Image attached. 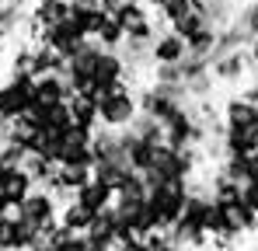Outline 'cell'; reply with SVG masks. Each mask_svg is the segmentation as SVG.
<instances>
[{
	"mask_svg": "<svg viewBox=\"0 0 258 251\" xmlns=\"http://www.w3.org/2000/svg\"><path fill=\"white\" fill-rule=\"evenodd\" d=\"M136 115H140V101H136V91L129 84H115L112 91H105L98 98V126L101 129L122 133L133 126Z\"/></svg>",
	"mask_w": 258,
	"mask_h": 251,
	"instance_id": "1",
	"label": "cell"
},
{
	"mask_svg": "<svg viewBox=\"0 0 258 251\" xmlns=\"http://www.w3.org/2000/svg\"><path fill=\"white\" fill-rule=\"evenodd\" d=\"M147 199L154 203L157 216H161V223H164V230H171V223L181 216V209H185V199H188V181H185V178L154 181V185H150V192H147Z\"/></svg>",
	"mask_w": 258,
	"mask_h": 251,
	"instance_id": "2",
	"label": "cell"
},
{
	"mask_svg": "<svg viewBox=\"0 0 258 251\" xmlns=\"http://www.w3.org/2000/svg\"><path fill=\"white\" fill-rule=\"evenodd\" d=\"M32 87L35 77L32 74H11L0 84V122H18L25 115V108L32 105Z\"/></svg>",
	"mask_w": 258,
	"mask_h": 251,
	"instance_id": "3",
	"label": "cell"
},
{
	"mask_svg": "<svg viewBox=\"0 0 258 251\" xmlns=\"http://www.w3.org/2000/svg\"><path fill=\"white\" fill-rule=\"evenodd\" d=\"M14 213H18L25 223H32L39 234H49V230L59 223V199H56V196H49L45 189H35L21 206L14 209Z\"/></svg>",
	"mask_w": 258,
	"mask_h": 251,
	"instance_id": "4",
	"label": "cell"
},
{
	"mask_svg": "<svg viewBox=\"0 0 258 251\" xmlns=\"http://www.w3.org/2000/svg\"><path fill=\"white\" fill-rule=\"evenodd\" d=\"M136 101H140V112H143V115L157 119L161 126L168 122L174 112H181V108H188V105H192L188 98L171 94V91H164V87H157V84H147V87L136 94Z\"/></svg>",
	"mask_w": 258,
	"mask_h": 251,
	"instance_id": "5",
	"label": "cell"
},
{
	"mask_svg": "<svg viewBox=\"0 0 258 251\" xmlns=\"http://www.w3.org/2000/svg\"><path fill=\"white\" fill-rule=\"evenodd\" d=\"M35 42H39V45H45V49H52L56 56H63V59H67L77 45H84V42H87V35H84V28H81L74 18H67L63 25L39 32V35H35Z\"/></svg>",
	"mask_w": 258,
	"mask_h": 251,
	"instance_id": "6",
	"label": "cell"
},
{
	"mask_svg": "<svg viewBox=\"0 0 258 251\" xmlns=\"http://www.w3.org/2000/svg\"><path fill=\"white\" fill-rule=\"evenodd\" d=\"M185 56H188V45L171 28H161L150 42V67H178L185 63Z\"/></svg>",
	"mask_w": 258,
	"mask_h": 251,
	"instance_id": "7",
	"label": "cell"
},
{
	"mask_svg": "<svg viewBox=\"0 0 258 251\" xmlns=\"http://www.w3.org/2000/svg\"><path fill=\"white\" fill-rule=\"evenodd\" d=\"M32 192H35V181L25 167H0V199L11 209H18Z\"/></svg>",
	"mask_w": 258,
	"mask_h": 251,
	"instance_id": "8",
	"label": "cell"
},
{
	"mask_svg": "<svg viewBox=\"0 0 258 251\" xmlns=\"http://www.w3.org/2000/svg\"><path fill=\"white\" fill-rule=\"evenodd\" d=\"M210 74L216 84H241L251 70H248V52L244 49H234V52H223L210 63Z\"/></svg>",
	"mask_w": 258,
	"mask_h": 251,
	"instance_id": "9",
	"label": "cell"
},
{
	"mask_svg": "<svg viewBox=\"0 0 258 251\" xmlns=\"http://www.w3.org/2000/svg\"><path fill=\"white\" fill-rule=\"evenodd\" d=\"M28 18L35 25V32L56 28L70 18V0H32L28 4Z\"/></svg>",
	"mask_w": 258,
	"mask_h": 251,
	"instance_id": "10",
	"label": "cell"
},
{
	"mask_svg": "<svg viewBox=\"0 0 258 251\" xmlns=\"http://www.w3.org/2000/svg\"><path fill=\"white\" fill-rule=\"evenodd\" d=\"M115 223H119V213L115 206L94 213V223L87 227L84 241L91 244V251H101V248H115Z\"/></svg>",
	"mask_w": 258,
	"mask_h": 251,
	"instance_id": "11",
	"label": "cell"
},
{
	"mask_svg": "<svg viewBox=\"0 0 258 251\" xmlns=\"http://www.w3.org/2000/svg\"><path fill=\"white\" fill-rule=\"evenodd\" d=\"M220 119L227 129H248V126H258V105H251L248 98L241 94H230L220 108Z\"/></svg>",
	"mask_w": 258,
	"mask_h": 251,
	"instance_id": "12",
	"label": "cell"
},
{
	"mask_svg": "<svg viewBox=\"0 0 258 251\" xmlns=\"http://www.w3.org/2000/svg\"><path fill=\"white\" fill-rule=\"evenodd\" d=\"M32 101L39 105H63L70 101V84L63 81V74H45V77H35V87H32Z\"/></svg>",
	"mask_w": 258,
	"mask_h": 251,
	"instance_id": "13",
	"label": "cell"
},
{
	"mask_svg": "<svg viewBox=\"0 0 258 251\" xmlns=\"http://www.w3.org/2000/svg\"><path fill=\"white\" fill-rule=\"evenodd\" d=\"M70 119L77 129H84V133H98L101 126H98V101L94 98H87V94H70Z\"/></svg>",
	"mask_w": 258,
	"mask_h": 251,
	"instance_id": "14",
	"label": "cell"
},
{
	"mask_svg": "<svg viewBox=\"0 0 258 251\" xmlns=\"http://www.w3.org/2000/svg\"><path fill=\"white\" fill-rule=\"evenodd\" d=\"M91 223H94V213H91L87 206H81L77 199H70V203H63V206H59V227H63V230H70V234H81V237H84Z\"/></svg>",
	"mask_w": 258,
	"mask_h": 251,
	"instance_id": "15",
	"label": "cell"
},
{
	"mask_svg": "<svg viewBox=\"0 0 258 251\" xmlns=\"http://www.w3.org/2000/svg\"><path fill=\"white\" fill-rule=\"evenodd\" d=\"M81 206H87L91 213H101V209H108V206H115V189H108V185H101V181H87L84 189L74 196Z\"/></svg>",
	"mask_w": 258,
	"mask_h": 251,
	"instance_id": "16",
	"label": "cell"
},
{
	"mask_svg": "<svg viewBox=\"0 0 258 251\" xmlns=\"http://www.w3.org/2000/svg\"><path fill=\"white\" fill-rule=\"evenodd\" d=\"M230 25L241 32L244 45H251V42L258 39V0H244V4L237 7V14H234Z\"/></svg>",
	"mask_w": 258,
	"mask_h": 251,
	"instance_id": "17",
	"label": "cell"
},
{
	"mask_svg": "<svg viewBox=\"0 0 258 251\" xmlns=\"http://www.w3.org/2000/svg\"><path fill=\"white\" fill-rule=\"evenodd\" d=\"M206 181H210V199H213L216 206H227V203H237L241 199V185L230 181V178H223L220 171H213Z\"/></svg>",
	"mask_w": 258,
	"mask_h": 251,
	"instance_id": "18",
	"label": "cell"
},
{
	"mask_svg": "<svg viewBox=\"0 0 258 251\" xmlns=\"http://www.w3.org/2000/svg\"><path fill=\"white\" fill-rule=\"evenodd\" d=\"M59 167H94V154H91V143H74L67 140L63 143V154H59Z\"/></svg>",
	"mask_w": 258,
	"mask_h": 251,
	"instance_id": "19",
	"label": "cell"
},
{
	"mask_svg": "<svg viewBox=\"0 0 258 251\" xmlns=\"http://www.w3.org/2000/svg\"><path fill=\"white\" fill-rule=\"evenodd\" d=\"M157 21H164V28H171V25H178L181 18H188L192 11H196V4L192 0H157Z\"/></svg>",
	"mask_w": 258,
	"mask_h": 251,
	"instance_id": "20",
	"label": "cell"
},
{
	"mask_svg": "<svg viewBox=\"0 0 258 251\" xmlns=\"http://www.w3.org/2000/svg\"><path fill=\"white\" fill-rule=\"evenodd\" d=\"M91 174H94V181H101V185H108V189H119L122 178L129 174V167L126 164H112V161H101V164L91 167Z\"/></svg>",
	"mask_w": 258,
	"mask_h": 251,
	"instance_id": "21",
	"label": "cell"
},
{
	"mask_svg": "<svg viewBox=\"0 0 258 251\" xmlns=\"http://www.w3.org/2000/svg\"><path fill=\"white\" fill-rule=\"evenodd\" d=\"M94 42H98L101 49H115V52H119V49H122V42H126V32L115 25V18H108V21L101 25V32L94 35Z\"/></svg>",
	"mask_w": 258,
	"mask_h": 251,
	"instance_id": "22",
	"label": "cell"
},
{
	"mask_svg": "<svg viewBox=\"0 0 258 251\" xmlns=\"http://www.w3.org/2000/svg\"><path fill=\"white\" fill-rule=\"evenodd\" d=\"M203 28H210V25H206V18H203L199 11H192L188 18H181L178 25H171V32H178V35H181V39H185V42L192 39L196 32H203Z\"/></svg>",
	"mask_w": 258,
	"mask_h": 251,
	"instance_id": "23",
	"label": "cell"
},
{
	"mask_svg": "<svg viewBox=\"0 0 258 251\" xmlns=\"http://www.w3.org/2000/svg\"><path fill=\"white\" fill-rule=\"evenodd\" d=\"M143 241H147L150 251H185V248H178L171 237H168V230H154V234H147Z\"/></svg>",
	"mask_w": 258,
	"mask_h": 251,
	"instance_id": "24",
	"label": "cell"
},
{
	"mask_svg": "<svg viewBox=\"0 0 258 251\" xmlns=\"http://www.w3.org/2000/svg\"><path fill=\"white\" fill-rule=\"evenodd\" d=\"M42 237H49V234H42ZM49 244H52L56 251H91V244H87L81 234H70V237H67V241H59V244L49 237Z\"/></svg>",
	"mask_w": 258,
	"mask_h": 251,
	"instance_id": "25",
	"label": "cell"
},
{
	"mask_svg": "<svg viewBox=\"0 0 258 251\" xmlns=\"http://www.w3.org/2000/svg\"><path fill=\"white\" fill-rule=\"evenodd\" d=\"M241 203L251 209V213H258V178H248L241 185Z\"/></svg>",
	"mask_w": 258,
	"mask_h": 251,
	"instance_id": "26",
	"label": "cell"
},
{
	"mask_svg": "<svg viewBox=\"0 0 258 251\" xmlns=\"http://www.w3.org/2000/svg\"><path fill=\"white\" fill-rule=\"evenodd\" d=\"M241 98H248L251 105H258V77H251V81L244 84V91H241Z\"/></svg>",
	"mask_w": 258,
	"mask_h": 251,
	"instance_id": "27",
	"label": "cell"
},
{
	"mask_svg": "<svg viewBox=\"0 0 258 251\" xmlns=\"http://www.w3.org/2000/svg\"><path fill=\"white\" fill-rule=\"evenodd\" d=\"M122 4H126V0H101V11H105V14H115Z\"/></svg>",
	"mask_w": 258,
	"mask_h": 251,
	"instance_id": "28",
	"label": "cell"
},
{
	"mask_svg": "<svg viewBox=\"0 0 258 251\" xmlns=\"http://www.w3.org/2000/svg\"><path fill=\"white\" fill-rule=\"evenodd\" d=\"M122 251H150V248H147V241H133V244H126Z\"/></svg>",
	"mask_w": 258,
	"mask_h": 251,
	"instance_id": "29",
	"label": "cell"
},
{
	"mask_svg": "<svg viewBox=\"0 0 258 251\" xmlns=\"http://www.w3.org/2000/svg\"><path fill=\"white\" fill-rule=\"evenodd\" d=\"M251 178H258V150L251 154Z\"/></svg>",
	"mask_w": 258,
	"mask_h": 251,
	"instance_id": "30",
	"label": "cell"
},
{
	"mask_svg": "<svg viewBox=\"0 0 258 251\" xmlns=\"http://www.w3.org/2000/svg\"><path fill=\"white\" fill-rule=\"evenodd\" d=\"M7 213H14V209H11L7 203H4V199H0V216H7Z\"/></svg>",
	"mask_w": 258,
	"mask_h": 251,
	"instance_id": "31",
	"label": "cell"
},
{
	"mask_svg": "<svg viewBox=\"0 0 258 251\" xmlns=\"http://www.w3.org/2000/svg\"><path fill=\"white\" fill-rule=\"evenodd\" d=\"M192 4H196V7H199V4H210V0H192Z\"/></svg>",
	"mask_w": 258,
	"mask_h": 251,
	"instance_id": "32",
	"label": "cell"
},
{
	"mask_svg": "<svg viewBox=\"0 0 258 251\" xmlns=\"http://www.w3.org/2000/svg\"><path fill=\"white\" fill-rule=\"evenodd\" d=\"M101 251H122V248H101Z\"/></svg>",
	"mask_w": 258,
	"mask_h": 251,
	"instance_id": "33",
	"label": "cell"
},
{
	"mask_svg": "<svg viewBox=\"0 0 258 251\" xmlns=\"http://www.w3.org/2000/svg\"><path fill=\"white\" fill-rule=\"evenodd\" d=\"M196 251H213V248H196Z\"/></svg>",
	"mask_w": 258,
	"mask_h": 251,
	"instance_id": "34",
	"label": "cell"
}]
</instances>
